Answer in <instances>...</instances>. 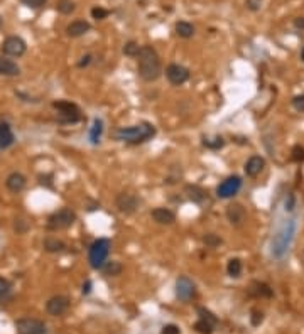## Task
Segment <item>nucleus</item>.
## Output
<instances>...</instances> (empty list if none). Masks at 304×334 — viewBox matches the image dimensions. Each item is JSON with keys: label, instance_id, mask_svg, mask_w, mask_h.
I'll list each match as a JSON object with an SVG mask.
<instances>
[{"label": "nucleus", "instance_id": "nucleus-1", "mask_svg": "<svg viewBox=\"0 0 304 334\" xmlns=\"http://www.w3.org/2000/svg\"><path fill=\"white\" fill-rule=\"evenodd\" d=\"M137 71L139 76L142 78L144 81H152L159 80L162 74V64L161 59H159V54L154 48L151 46H142L141 52L137 56Z\"/></svg>", "mask_w": 304, "mask_h": 334}, {"label": "nucleus", "instance_id": "nucleus-2", "mask_svg": "<svg viewBox=\"0 0 304 334\" xmlns=\"http://www.w3.org/2000/svg\"><path fill=\"white\" fill-rule=\"evenodd\" d=\"M155 135V127L149 122H142L139 125H130V127H122L115 132V139L120 142L130 143V145H137V143H144L147 140H151Z\"/></svg>", "mask_w": 304, "mask_h": 334}, {"label": "nucleus", "instance_id": "nucleus-3", "mask_svg": "<svg viewBox=\"0 0 304 334\" xmlns=\"http://www.w3.org/2000/svg\"><path fill=\"white\" fill-rule=\"evenodd\" d=\"M110 248H112V243H110L108 238H98L92 243L88 250V262L90 267L95 270H101V267L106 263V258H108Z\"/></svg>", "mask_w": 304, "mask_h": 334}, {"label": "nucleus", "instance_id": "nucleus-4", "mask_svg": "<svg viewBox=\"0 0 304 334\" xmlns=\"http://www.w3.org/2000/svg\"><path fill=\"white\" fill-rule=\"evenodd\" d=\"M76 221V213L69 208H61L57 209L48 218V230L51 232H59V230H66L69 226H73V223Z\"/></svg>", "mask_w": 304, "mask_h": 334}, {"label": "nucleus", "instance_id": "nucleus-5", "mask_svg": "<svg viewBox=\"0 0 304 334\" xmlns=\"http://www.w3.org/2000/svg\"><path fill=\"white\" fill-rule=\"evenodd\" d=\"M52 108L57 111V118L63 123H76L81 120L80 106L73 101H66V100L52 101Z\"/></svg>", "mask_w": 304, "mask_h": 334}, {"label": "nucleus", "instance_id": "nucleus-6", "mask_svg": "<svg viewBox=\"0 0 304 334\" xmlns=\"http://www.w3.org/2000/svg\"><path fill=\"white\" fill-rule=\"evenodd\" d=\"M240 188H242V179H240V177H238V176H230V177L223 179L218 184V188H216V196H218L220 199H230V197H233L235 194H238Z\"/></svg>", "mask_w": 304, "mask_h": 334}, {"label": "nucleus", "instance_id": "nucleus-7", "mask_svg": "<svg viewBox=\"0 0 304 334\" xmlns=\"http://www.w3.org/2000/svg\"><path fill=\"white\" fill-rule=\"evenodd\" d=\"M26 41L19 36H9L2 43V54L10 56V57H20L26 52Z\"/></svg>", "mask_w": 304, "mask_h": 334}, {"label": "nucleus", "instance_id": "nucleus-8", "mask_svg": "<svg viewBox=\"0 0 304 334\" xmlns=\"http://www.w3.org/2000/svg\"><path fill=\"white\" fill-rule=\"evenodd\" d=\"M15 329L19 334H44L46 333V324L39 319L22 317V319L15 321Z\"/></svg>", "mask_w": 304, "mask_h": 334}, {"label": "nucleus", "instance_id": "nucleus-9", "mask_svg": "<svg viewBox=\"0 0 304 334\" xmlns=\"http://www.w3.org/2000/svg\"><path fill=\"white\" fill-rule=\"evenodd\" d=\"M196 295V286L195 282L186 277V275H181V277L176 280V297L183 302H190L193 297Z\"/></svg>", "mask_w": 304, "mask_h": 334}, {"label": "nucleus", "instance_id": "nucleus-10", "mask_svg": "<svg viewBox=\"0 0 304 334\" xmlns=\"http://www.w3.org/2000/svg\"><path fill=\"white\" fill-rule=\"evenodd\" d=\"M115 204H117V209L122 214H134L137 211L141 201H139L137 196L130 194V192H120L117 199H115Z\"/></svg>", "mask_w": 304, "mask_h": 334}, {"label": "nucleus", "instance_id": "nucleus-11", "mask_svg": "<svg viewBox=\"0 0 304 334\" xmlns=\"http://www.w3.org/2000/svg\"><path fill=\"white\" fill-rule=\"evenodd\" d=\"M166 78L169 80V83L174 86L184 85L190 80V69L181 64H169L166 68Z\"/></svg>", "mask_w": 304, "mask_h": 334}, {"label": "nucleus", "instance_id": "nucleus-12", "mask_svg": "<svg viewBox=\"0 0 304 334\" xmlns=\"http://www.w3.org/2000/svg\"><path fill=\"white\" fill-rule=\"evenodd\" d=\"M69 309V299L66 295H54L46 302V311L49 316H63Z\"/></svg>", "mask_w": 304, "mask_h": 334}, {"label": "nucleus", "instance_id": "nucleus-13", "mask_svg": "<svg viewBox=\"0 0 304 334\" xmlns=\"http://www.w3.org/2000/svg\"><path fill=\"white\" fill-rule=\"evenodd\" d=\"M245 218H247V211L242 204L233 203L227 208V220L230 221V225L240 226L245 221Z\"/></svg>", "mask_w": 304, "mask_h": 334}, {"label": "nucleus", "instance_id": "nucleus-14", "mask_svg": "<svg viewBox=\"0 0 304 334\" xmlns=\"http://www.w3.org/2000/svg\"><path fill=\"white\" fill-rule=\"evenodd\" d=\"M265 167V159L262 157V155H252L247 162H245V174L249 177H257L260 174L262 171H264Z\"/></svg>", "mask_w": 304, "mask_h": 334}, {"label": "nucleus", "instance_id": "nucleus-15", "mask_svg": "<svg viewBox=\"0 0 304 334\" xmlns=\"http://www.w3.org/2000/svg\"><path fill=\"white\" fill-rule=\"evenodd\" d=\"M26 184H27L26 176L20 174V172H12V174L7 176V179H5L7 189H9V191H12V192H15V194H17V192H20V191H24Z\"/></svg>", "mask_w": 304, "mask_h": 334}, {"label": "nucleus", "instance_id": "nucleus-16", "mask_svg": "<svg viewBox=\"0 0 304 334\" xmlns=\"http://www.w3.org/2000/svg\"><path fill=\"white\" fill-rule=\"evenodd\" d=\"M152 220L159 225H172L176 221V214L167 208H155L151 211Z\"/></svg>", "mask_w": 304, "mask_h": 334}, {"label": "nucleus", "instance_id": "nucleus-17", "mask_svg": "<svg viewBox=\"0 0 304 334\" xmlns=\"http://www.w3.org/2000/svg\"><path fill=\"white\" fill-rule=\"evenodd\" d=\"M90 29H92V26H90V22L78 19V20H73L71 24H68V27H66V34H68L69 37H81V36H85L86 32L90 31Z\"/></svg>", "mask_w": 304, "mask_h": 334}, {"label": "nucleus", "instance_id": "nucleus-18", "mask_svg": "<svg viewBox=\"0 0 304 334\" xmlns=\"http://www.w3.org/2000/svg\"><path fill=\"white\" fill-rule=\"evenodd\" d=\"M0 74H3V76H19L20 68L15 61L9 59L7 56H0Z\"/></svg>", "mask_w": 304, "mask_h": 334}, {"label": "nucleus", "instance_id": "nucleus-19", "mask_svg": "<svg viewBox=\"0 0 304 334\" xmlns=\"http://www.w3.org/2000/svg\"><path fill=\"white\" fill-rule=\"evenodd\" d=\"M250 295L253 297H260V299H270V297L274 295V290L270 288V286H267L265 282H253L252 286H250Z\"/></svg>", "mask_w": 304, "mask_h": 334}, {"label": "nucleus", "instance_id": "nucleus-20", "mask_svg": "<svg viewBox=\"0 0 304 334\" xmlns=\"http://www.w3.org/2000/svg\"><path fill=\"white\" fill-rule=\"evenodd\" d=\"M15 137L14 132H12L9 123H0V148H9L10 145H14Z\"/></svg>", "mask_w": 304, "mask_h": 334}, {"label": "nucleus", "instance_id": "nucleus-21", "mask_svg": "<svg viewBox=\"0 0 304 334\" xmlns=\"http://www.w3.org/2000/svg\"><path fill=\"white\" fill-rule=\"evenodd\" d=\"M66 248V243L57 240V238H46L44 240V250L48 251V253H59V251H63Z\"/></svg>", "mask_w": 304, "mask_h": 334}, {"label": "nucleus", "instance_id": "nucleus-22", "mask_svg": "<svg viewBox=\"0 0 304 334\" xmlns=\"http://www.w3.org/2000/svg\"><path fill=\"white\" fill-rule=\"evenodd\" d=\"M176 34L183 37V39H190V37L195 36V27L186 20H181V22L176 24Z\"/></svg>", "mask_w": 304, "mask_h": 334}, {"label": "nucleus", "instance_id": "nucleus-23", "mask_svg": "<svg viewBox=\"0 0 304 334\" xmlns=\"http://www.w3.org/2000/svg\"><path fill=\"white\" fill-rule=\"evenodd\" d=\"M122 270H124V267H122L120 262H106L103 267H101V272H103V275L106 277H117V275L122 274Z\"/></svg>", "mask_w": 304, "mask_h": 334}, {"label": "nucleus", "instance_id": "nucleus-24", "mask_svg": "<svg viewBox=\"0 0 304 334\" xmlns=\"http://www.w3.org/2000/svg\"><path fill=\"white\" fill-rule=\"evenodd\" d=\"M215 328H216V324L209 323V321H206V319H201V317L196 321L195 326H193V329H195L198 334H213Z\"/></svg>", "mask_w": 304, "mask_h": 334}, {"label": "nucleus", "instance_id": "nucleus-25", "mask_svg": "<svg viewBox=\"0 0 304 334\" xmlns=\"http://www.w3.org/2000/svg\"><path fill=\"white\" fill-rule=\"evenodd\" d=\"M101 134H103V122L97 118V120L93 122L92 130H90V142H92L93 145H97L101 139Z\"/></svg>", "mask_w": 304, "mask_h": 334}, {"label": "nucleus", "instance_id": "nucleus-26", "mask_svg": "<svg viewBox=\"0 0 304 334\" xmlns=\"http://www.w3.org/2000/svg\"><path fill=\"white\" fill-rule=\"evenodd\" d=\"M227 272L232 279H238L242 275V260L240 258H232L228 260Z\"/></svg>", "mask_w": 304, "mask_h": 334}, {"label": "nucleus", "instance_id": "nucleus-27", "mask_svg": "<svg viewBox=\"0 0 304 334\" xmlns=\"http://www.w3.org/2000/svg\"><path fill=\"white\" fill-rule=\"evenodd\" d=\"M186 191L190 192V197L195 201V203H201V201L206 197V192H204L200 186H188Z\"/></svg>", "mask_w": 304, "mask_h": 334}, {"label": "nucleus", "instance_id": "nucleus-28", "mask_svg": "<svg viewBox=\"0 0 304 334\" xmlns=\"http://www.w3.org/2000/svg\"><path fill=\"white\" fill-rule=\"evenodd\" d=\"M141 44L139 43H135V41H129V43H125V46H124V54L125 56H130V57H137L139 56V52H141Z\"/></svg>", "mask_w": 304, "mask_h": 334}, {"label": "nucleus", "instance_id": "nucleus-29", "mask_svg": "<svg viewBox=\"0 0 304 334\" xmlns=\"http://www.w3.org/2000/svg\"><path fill=\"white\" fill-rule=\"evenodd\" d=\"M203 145L211 148V150H218L225 145V139L223 137H215V139H203Z\"/></svg>", "mask_w": 304, "mask_h": 334}, {"label": "nucleus", "instance_id": "nucleus-30", "mask_svg": "<svg viewBox=\"0 0 304 334\" xmlns=\"http://www.w3.org/2000/svg\"><path fill=\"white\" fill-rule=\"evenodd\" d=\"M291 160L296 164H303L304 162V147L303 145H294L291 148Z\"/></svg>", "mask_w": 304, "mask_h": 334}, {"label": "nucleus", "instance_id": "nucleus-31", "mask_svg": "<svg viewBox=\"0 0 304 334\" xmlns=\"http://www.w3.org/2000/svg\"><path fill=\"white\" fill-rule=\"evenodd\" d=\"M75 9H76V5L73 0H61V2L57 3V10L64 15H69L71 12H75Z\"/></svg>", "mask_w": 304, "mask_h": 334}, {"label": "nucleus", "instance_id": "nucleus-32", "mask_svg": "<svg viewBox=\"0 0 304 334\" xmlns=\"http://www.w3.org/2000/svg\"><path fill=\"white\" fill-rule=\"evenodd\" d=\"M203 243L208 246V248H215V246L221 245V238L218 237V235H215V233H208V235H204V237H203Z\"/></svg>", "mask_w": 304, "mask_h": 334}, {"label": "nucleus", "instance_id": "nucleus-33", "mask_svg": "<svg viewBox=\"0 0 304 334\" xmlns=\"http://www.w3.org/2000/svg\"><path fill=\"white\" fill-rule=\"evenodd\" d=\"M198 314H200L201 319H206V321H209V323H213V324H218V319H216L215 314H211V312H209L208 309L198 307Z\"/></svg>", "mask_w": 304, "mask_h": 334}, {"label": "nucleus", "instance_id": "nucleus-34", "mask_svg": "<svg viewBox=\"0 0 304 334\" xmlns=\"http://www.w3.org/2000/svg\"><path fill=\"white\" fill-rule=\"evenodd\" d=\"M262 321H264V312L258 311V309H252V316H250V323H252V326H260Z\"/></svg>", "mask_w": 304, "mask_h": 334}, {"label": "nucleus", "instance_id": "nucleus-35", "mask_svg": "<svg viewBox=\"0 0 304 334\" xmlns=\"http://www.w3.org/2000/svg\"><path fill=\"white\" fill-rule=\"evenodd\" d=\"M108 15V10L103 9V7H93L92 9V17L95 20H103Z\"/></svg>", "mask_w": 304, "mask_h": 334}, {"label": "nucleus", "instance_id": "nucleus-36", "mask_svg": "<svg viewBox=\"0 0 304 334\" xmlns=\"http://www.w3.org/2000/svg\"><path fill=\"white\" fill-rule=\"evenodd\" d=\"M24 5H27L29 9H41V7L46 5L48 0H20Z\"/></svg>", "mask_w": 304, "mask_h": 334}, {"label": "nucleus", "instance_id": "nucleus-37", "mask_svg": "<svg viewBox=\"0 0 304 334\" xmlns=\"http://www.w3.org/2000/svg\"><path fill=\"white\" fill-rule=\"evenodd\" d=\"M10 288H12V286H10V282L7 279H2L0 277V299H3L7 294L10 292Z\"/></svg>", "mask_w": 304, "mask_h": 334}, {"label": "nucleus", "instance_id": "nucleus-38", "mask_svg": "<svg viewBox=\"0 0 304 334\" xmlns=\"http://www.w3.org/2000/svg\"><path fill=\"white\" fill-rule=\"evenodd\" d=\"M291 103H293V106H294V110H298V111H304V95H296V96L291 100Z\"/></svg>", "mask_w": 304, "mask_h": 334}, {"label": "nucleus", "instance_id": "nucleus-39", "mask_svg": "<svg viewBox=\"0 0 304 334\" xmlns=\"http://www.w3.org/2000/svg\"><path fill=\"white\" fill-rule=\"evenodd\" d=\"M161 334H181V331H179V328L176 324H167V326H164V328H162Z\"/></svg>", "mask_w": 304, "mask_h": 334}, {"label": "nucleus", "instance_id": "nucleus-40", "mask_svg": "<svg viewBox=\"0 0 304 334\" xmlns=\"http://www.w3.org/2000/svg\"><path fill=\"white\" fill-rule=\"evenodd\" d=\"M245 3H247V7L252 12L260 10V7H262V0H245Z\"/></svg>", "mask_w": 304, "mask_h": 334}, {"label": "nucleus", "instance_id": "nucleus-41", "mask_svg": "<svg viewBox=\"0 0 304 334\" xmlns=\"http://www.w3.org/2000/svg\"><path fill=\"white\" fill-rule=\"evenodd\" d=\"M90 63H92V56L86 54V56L81 57L80 61H78V68H86V66H88Z\"/></svg>", "mask_w": 304, "mask_h": 334}, {"label": "nucleus", "instance_id": "nucleus-42", "mask_svg": "<svg viewBox=\"0 0 304 334\" xmlns=\"http://www.w3.org/2000/svg\"><path fill=\"white\" fill-rule=\"evenodd\" d=\"M294 27H296V29H301V31H304V17H296V19H294Z\"/></svg>", "mask_w": 304, "mask_h": 334}, {"label": "nucleus", "instance_id": "nucleus-43", "mask_svg": "<svg viewBox=\"0 0 304 334\" xmlns=\"http://www.w3.org/2000/svg\"><path fill=\"white\" fill-rule=\"evenodd\" d=\"M293 204H294V196L291 194L289 201H286V209H287V211H291V209H293Z\"/></svg>", "mask_w": 304, "mask_h": 334}, {"label": "nucleus", "instance_id": "nucleus-44", "mask_svg": "<svg viewBox=\"0 0 304 334\" xmlns=\"http://www.w3.org/2000/svg\"><path fill=\"white\" fill-rule=\"evenodd\" d=\"M90 290H92V282L86 280V284H83V294H88Z\"/></svg>", "mask_w": 304, "mask_h": 334}, {"label": "nucleus", "instance_id": "nucleus-45", "mask_svg": "<svg viewBox=\"0 0 304 334\" xmlns=\"http://www.w3.org/2000/svg\"><path fill=\"white\" fill-rule=\"evenodd\" d=\"M301 61L304 63V48H303V51H301Z\"/></svg>", "mask_w": 304, "mask_h": 334}, {"label": "nucleus", "instance_id": "nucleus-46", "mask_svg": "<svg viewBox=\"0 0 304 334\" xmlns=\"http://www.w3.org/2000/svg\"><path fill=\"white\" fill-rule=\"evenodd\" d=\"M0 27H2V17H0Z\"/></svg>", "mask_w": 304, "mask_h": 334}]
</instances>
